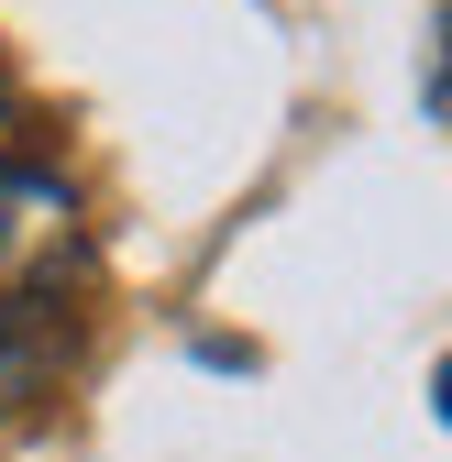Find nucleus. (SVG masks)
<instances>
[{
	"mask_svg": "<svg viewBox=\"0 0 452 462\" xmlns=\"http://www.w3.org/2000/svg\"><path fill=\"white\" fill-rule=\"evenodd\" d=\"M67 254H78V199L33 165H0V286H33Z\"/></svg>",
	"mask_w": 452,
	"mask_h": 462,
	"instance_id": "nucleus-1",
	"label": "nucleus"
},
{
	"mask_svg": "<svg viewBox=\"0 0 452 462\" xmlns=\"http://www.w3.org/2000/svg\"><path fill=\"white\" fill-rule=\"evenodd\" d=\"M44 374H55V341L33 330V309H23V298H0V408H23Z\"/></svg>",
	"mask_w": 452,
	"mask_h": 462,
	"instance_id": "nucleus-2",
	"label": "nucleus"
},
{
	"mask_svg": "<svg viewBox=\"0 0 452 462\" xmlns=\"http://www.w3.org/2000/svg\"><path fill=\"white\" fill-rule=\"evenodd\" d=\"M430 408H441V430H452V353H441V374H430Z\"/></svg>",
	"mask_w": 452,
	"mask_h": 462,
	"instance_id": "nucleus-3",
	"label": "nucleus"
},
{
	"mask_svg": "<svg viewBox=\"0 0 452 462\" xmlns=\"http://www.w3.org/2000/svg\"><path fill=\"white\" fill-rule=\"evenodd\" d=\"M441 99H452V55H441Z\"/></svg>",
	"mask_w": 452,
	"mask_h": 462,
	"instance_id": "nucleus-4",
	"label": "nucleus"
},
{
	"mask_svg": "<svg viewBox=\"0 0 452 462\" xmlns=\"http://www.w3.org/2000/svg\"><path fill=\"white\" fill-rule=\"evenodd\" d=\"M0 133H12V110H0ZM0 165H12V154H0Z\"/></svg>",
	"mask_w": 452,
	"mask_h": 462,
	"instance_id": "nucleus-5",
	"label": "nucleus"
}]
</instances>
